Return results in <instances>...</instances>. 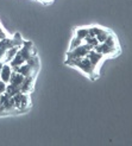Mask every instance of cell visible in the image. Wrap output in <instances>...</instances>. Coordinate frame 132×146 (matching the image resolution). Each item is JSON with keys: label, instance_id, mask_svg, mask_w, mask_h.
Instances as JSON below:
<instances>
[{"label": "cell", "instance_id": "obj_6", "mask_svg": "<svg viewBox=\"0 0 132 146\" xmlns=\"http://www.w3.org/2000/svg\"><path fill=\"white\" fill-rule=\"evenodd\" d=\"M11 72H12V68H11L10 63H4L3 68H1V71H0V80L4 81L5 83H9Z\"/></svg>", "mask_w": 132, "mask_h": 146}, {"label": "cell", "instance_id": "obj_11", "mask_svg": "<svg viewBox=\"0 0 132 146\" xmlns=\"http://www.w3.org/2000/svg\"><path fill=\"white\" fill-rule=\"evenodd\" d=\"M109 33H111V32L107 31L106 29H101V31H100L97 36H95V38L98 39V42H99V43H104V42H105V39L108 37V35H109Z\"/></svg>", "mask_w": 132, "mask_h": 146}, {"label": "cell", "instance_id": "obj_12", "mask_svg": "<svg viewBox=\"0 0 132 146\" xmlns=\"http://www.w3.org/2000/svg\"><path fill=\"white\" fill-rule=\"evenodd\" d=\"M83 42L86 43V44H88V45H91V46H97L98 44H99V42H98V39L95 38V37H89V36H87V37L83 39Z\"/></svg>", "mask_w": 132, "mask_h": 146}, {"label": "cell", "instance_id": "obj_4", "mask_svg": "<svg viewBox=\"0 0 132 146\" xmlns=\"http://www.w3.org/2000/svg\"><path fill=\"white\" fill-rule=\"evenodd\" d=\"M35 75H31V76H26L24 78L23 83L20 84V92L21 93H31L32 89H33V84H35Z\"/></svg>", "mask_w": 132, "mask_h": 146}, {"label": "cell", "instance_id": "obj_5", "mask_svg": "<svg viewBox=\"0 0 132 146\" xmlns=\"http://www.w3.org/2000/svg\"><path fill=\"white\" fill-rule=\"evenodd\" d=\"M86 57L88 58V60L91 61V63L94 65L95 68H98V65L100 64V62L104 60L105 58V56L102 55V54H100V52H97V51H94L93 49L89 51V52H88L87 55H86Z\"/></svg>", "mask_w": 132, "mask_h": 146}, {"label": "cell", "instance_id": "obj_2", "mask_svg": "<svg viewBox=\"0 0 132 146\" xmlns=\"http://www.w3.org/2000/svg\"><path fill=\"white\" fill-rule=\"evenodd\" d=\"M93 49V46L86 44V43H82L81 45L76 46L75 49L69 50L67 52V58H79V57H86V55L89 52V51Z\"/></svg>", "mask_w": 132, "mask_h": 146}, {"label": "cell", "instance_id": "obj_1", "mask_svg": "<svg viewBox=\"0 0 132 146\" xmlns=\"http://www.w3.org/2000/svg\"><path fill=\"white\" fill-rule=\"evenodd\" d=\"M65 64L71 65V67H76L80 70H82L85 74L89 77L91 80H95L99 77V74L97 71V68L91 63V61L87 57H79V58H67Z\"/></svg>", "mask_w": 132, "mask_h": 146}, {"label": "cell", "instance_id": "obj_16", "mask_svg": "<svg viewBox=\"0 0 132 146\" xmlns=\"http://www.w3.org/2000/svg\"><path fill=\"white\" fill-rule=\"evenodd\" d=\"M39 1H42V3H44V4H48V3H51L53 0H39Z\"/></svg>", "mask_w": 132, "mask_h": 146}, {"label": "cell", "instance_id": "obj_14", "mask_svg": "<svg viewBox=\"0 0 132 146\" xmlns=\"http://www.w3.org/2000/svg\"><path fill=\"white\" fill-rule=\"evenodd\" d=\"M6 86H7V83H5L4 81H1V80H0V95H1L3 93H5V90H6Z\"/></svg>", "mask_w": 132, "mask_h": 146}, {"label": "cell", "instance_id": "obj_3", "mask_svg": "<svg viewBox=\"0 0 132 146\" xmlns=\"http://www.w3.org/2000/svg\"><path fill=\"white\" fill-rule=\"evenodd\" d=\"M93 50H94V51H97V52L102 54L105 57H106V56H115V55H118V54L120 52V49L111 48V46L106 45L105 43H99L97 46H94V48H93Z\"/></svg>", "mask_w": 132, "mask_h": 146}, {"label": "cell", "instance_id": "obj_7", "mask_svg": "<svg viewBox=\"0 0 132 146\" xmlns=\"http://www.w3.org/2000/svg\"><path fill=\"white\" fill-rule=\"evenodd\" d=\"M24 78H25V76H23L21 74H19V72H16V71L12 70L11 76H10V82H9V83L20 87V84L23 83V81H24Z\"/></svg>", "mask_w": 132, "mask_h": 146}, {"label": "cell", "instance_id": "obj_10", "mask_svg": "<svg viewBox=\"0 0 132 146\" xmlns=\"http://www.w3.org/2000/svg\"><path fill=\"white\" fill-rule=\"evenodd\" d=\"M88 36V27H79L75 30V37L80 38V39H85Z\"/></svg>", "mask_w": 132, "mask_h": 146}, {"label": "cell", "instance_id": "obj_15", "mask_svg": "<svg viewBox=\"0 0 132 146\" xmlns=\"http://www.w3.org/2000/svg\"><path fill=\"white\" fill-rule=\"evenodd\" d=\"M5 38H7V35H6V32L4 31V29L0 26V40H1V39H5Z\"/></svg>", "mask_w": 132, "mask_h": 146}, {"label": "cell", "instance_id": "obj_9", "mask_svg": "<svg viewBox=\"0 0 132 146\" xmlns=\"http://www.w3.org/2000/svg\"><path fill=\"white\" fill-rule=\"evenodd\" d=\"M19 92H20V87L14 86V84H11V83H7L5 93H7L10 96H14V95H16V94H18Z\"/></svg>", "mask_w": 132, "mask_h": 146}, {"label": "cell", "instance_id": "obj_13", "mask_svg": "<svg viewBox=\"0 0 132 146\" xmlns=\"http://www.w3.org/2000/svg\"><path fill=\"white\" fill-rule=\"evenodd\" d=\"M82 43H83V40H82V39H80V38H77V37H74V38H73V40H71V44H70V48H69V50L75 49L76 46L81 45Z\"/></svg>", "mask_w": 132, "mask_h": 146}, {"label": "cell", "instance_id": "obj_8", "mask_svg": "<svg viewBox=\"0 0 132 146\" xmlns=\"http://www.w3.org/2000/svg\"><path fill=\"white\" fill-rule=\"evenodd\" d=\"M105 44L108 45V46H111V48H115V49H120L119 45H118V42H117V38H115V36L111 32L108 35V37L105 39Z\"/></svg>", "mask_w": 132, "mask_h": 146}]
</instances>
